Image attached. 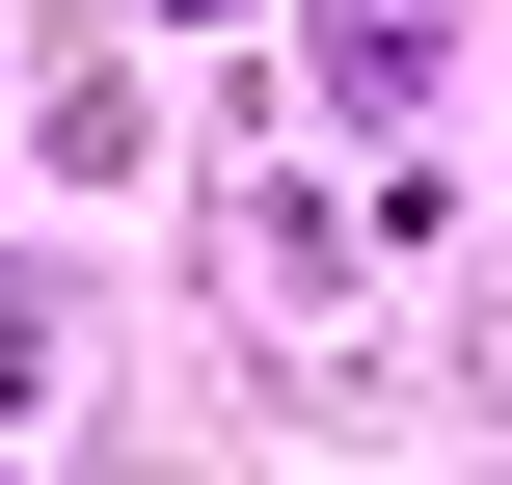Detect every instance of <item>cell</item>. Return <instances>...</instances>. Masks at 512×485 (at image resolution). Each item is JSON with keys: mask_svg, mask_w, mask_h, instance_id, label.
<instances>
[{"mask_svg": "<svg viewBox=\"0 0 512 485\" xmlns=\"http://www.w3.org/2000/svg\"><path fill=\"white\" fill-rule=\"evenodd\" d=\"M324 81H351V108H405V81H432V0H324Z\"/></svg>", "mask_w": 512, "mask_h": 485, "instance_id": "1", "label": "cell"}]
</instances>
